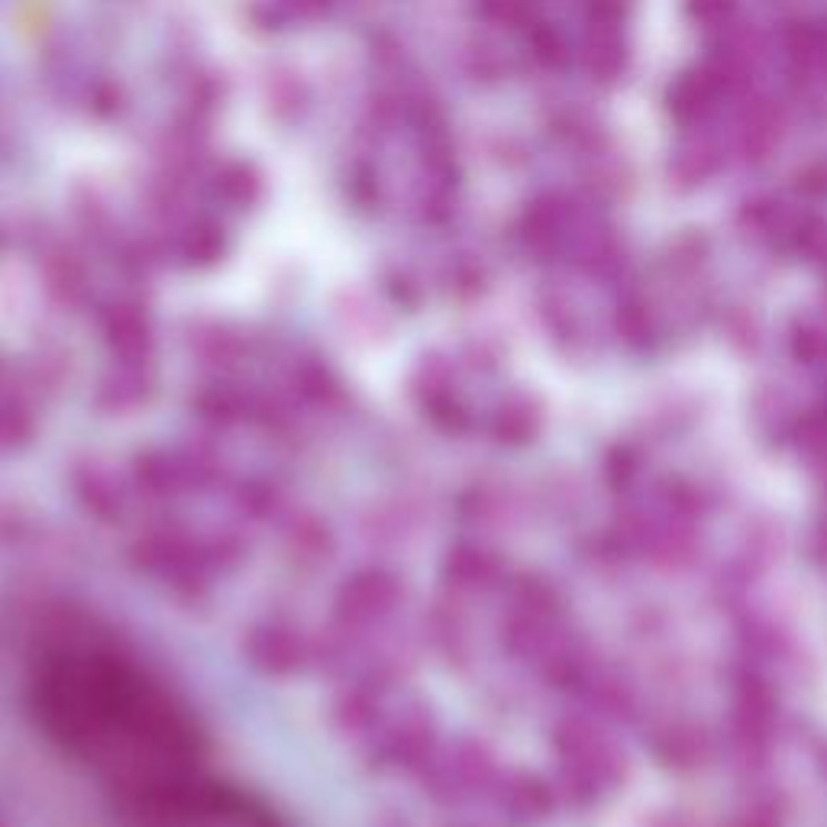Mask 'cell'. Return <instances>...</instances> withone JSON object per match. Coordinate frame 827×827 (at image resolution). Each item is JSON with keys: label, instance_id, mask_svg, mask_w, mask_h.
<instances>
[{"label": "cell", "instance_id": "1", "mask_svg": "<svg viewBox=\"0 0 827 827\" xmlns=\"http://www.w3.org/2000/svg\"><path fill=\"white\" fill-rule=\"evenodd\" d=\"M27 695L39 731L101 786L126 827H207L246 811L214 783L194 715L108 640H45Z\"/></svg>", "mask_w": 827, "mask_h": 827}]
</instances>
